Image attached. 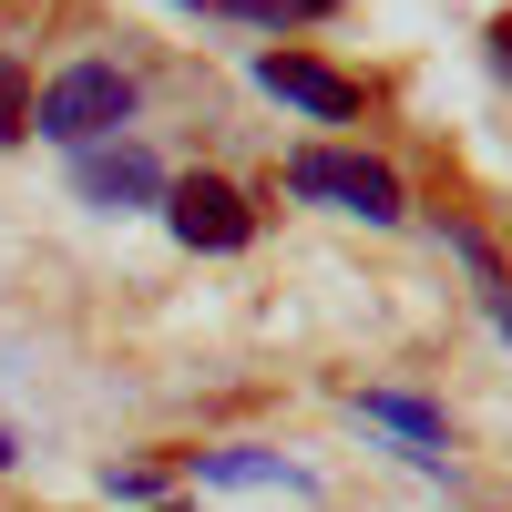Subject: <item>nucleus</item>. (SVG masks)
Wrapping results in <instances>:
<instances>
[{
    "mask_svg": "<svg viewBox=\"0 0 512 512\" xmlns=\"http://www.w3.org/2000/svg\"><path fill=\"white\" fill-rule=\"evenodd\" d=\"M31 123L52 144H113L123 123H134V72H113V62H72V72H52L41 82V103H31Z\"/></svg>",
    "mask_w": 512,
    "mask_h": 512,
    "instance_id": "1",
    "label": "nucleus"
},
{
    "mask_svg": "<svg viewBox=\"0 0 512 512\" xmlns=\"http://www.w3.org/2000/svg\"><path fill=\"white\" fill-rule=\"evenodd\" d=\"M287 195L328 205V216H369V226H400V175L369 154H338V144H308L287 154Z\"/></svg>",
    "mask_w": 512,
    "mask_h": 512,
    "instance_id": "2",
    "label": "nucleus"
},
{
    "mask_svg": "<svg viewBox=\"0 0 512 512\" xmlns=\"http://www.w3.org/2000/svg\"><path fill=\"white\" fill-rule=\"evenodd\" d=\"M164 185H175V175H164V164L144 154V144H82L72 154V195L82 205H103V216H134V205H164Z\"/></svg>",
    "mask_w": 512,
    "mask_h": 512,
    "instance_id": "3",
    "label": "nucleus"
},
{
    "mask_svg": "<svg viewBox=\"0 0 512 512\" xmlns=\"http://www.w3.org/2000/svg\"><path fill=\"white\" fill-rule=\"evenodd\" d=\"M164 226H175V246H195V256H236V246L256 236L246 195H236V185H216V175H185V185H164Z\"/></svg>",
    "mask_w": 512,
    "mask_h": 512,
    "instance_id": "4",
    "label": "nucleus"
},
{
    "mask_svg": "<svg viewBox=\"0 0 512 512\" xmlns=\"http://www.w3.org/2000/svg\"><path fill=\"white\" fill-rule=\"evenodd\" d=\"M256 93L297 103L308 123H359V82H349V72H328L318 52H256Z\"/></svg>",
    "mask_w": 512,
    "mask_h": 512,
    "instance_id": "5",
    "label": "nucleus"
},
{
    "mask_svg": "<svg viewBox=\"0 0 512 512\" xmlns=\"http://www.w3.org/2000/svg\"><path fill=\"white\" fill-rule=\"evenodd\" d=\"M359 410L379 420V431H400V441H420V451H441V441H451V420H441L431 400H410V390H359Z\"/></svg>",
    "mask_w": 512,
    "mask_h": 512,
    "instance_id": "6",
    "label": "nucleus"
},
{
    "mask_svg": "<svg viewBox=\"0 0 512 512\" xmlns=\"http://www.w3.org/2000/svg\"><path fill=\"white\" fill-rule=\"evenodd\" d=\"M195 472H205V482H246V492H267V482L308 492V472H287L277 451H195Z\"/></svg>",
    "mask_w": 512,
    "mask_h": 512,
    "instance_id": "7",
    "label": "nucleus"
},
{
    "mask_svg": "<svg viewBox=\"0 0 512 512\" xmlns=\"http://www.w3.org/2000/svg\"><path fill=\"white\" fill-rule=\"evenodd\" d=\"M11 134H31V82H21V62H0V144Z\"/></svg>",
    "mask_w": 512,
    "mask_h": 512,
    "instance_id": "8",
    "label": "nucleus"
},
{
    "mask_svg": "<svg viewBox=\"0 0 512 512\" xmlns=\"http://www.w3.org/2000/svg\"><path fill=\"white\" fill-rule=\"evenodd\" d=\"M103 482H113V502H154V492H164V472H154V461H113Z\"/></svg>",
    "mask_w": 512,
    "mask_h": 512,
    "instance_id": "9",
    "label": "nucleus"
},
{
    "mask_svg": "<svg viewBox=\"0 0 512 512\" xmlns=\"http://www.w3.org/2000/svg\"><path fill=\"white\" fill-rule=\"evenodd\" d=\"M492 62H502V72H512V11H502V21H492Z\"/></svg>",
    "mask_w": 512,
    "mask_h": 512,
    "instance_id": "10",
    "label": "nucleus"
},
{
    "mask_svg": "<svg viewBox=\"0 0 512 512\" xmlns=\"http://www.w3.org/2000/svg\"><path fill=\"white\" fill-rule=\"evenodd\" d=\"M175 11H226V0H175Z\"/></svg>",
    "mask_w": 512,
    "mask_h": 512,
    "instance_id": "11",
    "label": "nucleus"
},
{
    "mask_svg": "<svg viewBox=\"0 0 512 512\" xmlns=\"http://www.w3.org/2000/svg\"><path fill=\"white\" fill-rule=\"evenodd\" d=\"M0 472H11V441H0Z\"/></svg>",
    "mask_w": 512,
    "mask_h": 512,
    "instance_id": "12",
    "label": "nucleus"
}]
</instances>
